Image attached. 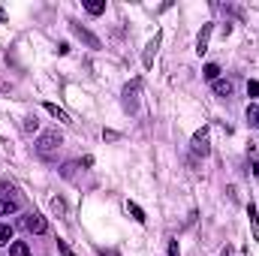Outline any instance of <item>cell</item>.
<instances>
[{
	"instance_id": "obj_1",
	"label": "cell",
	"mask_w": 259,
	"mask_h": 256,
	"mask_svg": "<svg viewBox=\"0 0 259 256\" xmlns=\"http://www.w3.org/2000/svg\"><path fill=\"white\" fill-rule=\"evenodd\" d=\"M61 145H64V136H61L58 130H46V133L36 139V154H39L42 160H49V157H52Z\"/></svg>"
},
{
	"instance_id": "obj_2",
	"label": "cell",
	"mask_w": 259,
	"mask_h": 256,
	"mask_svg": "<svg viewBox=\"0 0 259 256\" xmlns=\"http://www.w3.org/2000/svg\"><path fill=\"white\" fill-rule=\"evenodd\" d=\"M139 88H142L139 78L124 88V109H127V112H136V106H139Z\"/></svg>"
},
{
	"instance_id": "obj_3",
	"label": "cell",
	"mask_w": 259,
	"mask_h": 256,
	"mask_svg": "<svg viewBox=\"0 0 259 256\" xmlns=\"http://www.w3.org/2000/svg\"><path fill=\"white\" fill-rule=\"evenodd\" d=\"M193 151L199 157H208L211 154V148H208V127H202L193 133Z\"/></svg>"
},
{
	"instance_id": "obj_4",
	"label": "cell",
	"mask_w": 259,
	"mask_h": 256,
	"mask_svg": "<svg viewBox=\"0 0 259 256\" xmlns=\"http://www.w3.org/2000/svg\"><path fill=\"white\" fill-rule=\"evenodd\" d=\"M24 226H27V232H33V235H42V232L49 229V223H46L42 214H27V217H24Z\"/></svg>"
},
{
	"instance_id": "obj_5",
	"label": "cell",
	"mask_w": 259,
	"mask_h": 256,
	"mask_svg": "<svg viewBox=\"0 0 259 256\" xmlns=\"http://www.w3.org/2000/svg\"><path fill=\"white\" fill-rule=\"evenodd\" d=\"M160 33H154V39L148 42V49H145V55H142V64H145V69H151V64H154V55H157V49H160Z\"/></svg>"
},
{
	"instance_id": "obj_6",
	"label": "cell",
	"mask_w": 259,
	"mask_h": 256,
	"mask_svg": "<svg viewBox=\"0 0 259 256\" xmlns=\"http://www.w3.org/2000/svg\"><path fill=\"white\" fill-rule=\"evenodd\" d=\"M211 30H214V24H202L199 36H196V52H199V55H205V52H208V39H211Z\"/></svg>"
},
{
	"instance_id": "obj_7",
	"label": "cell",
	"mask_w": 259,
	"mask_h": 256,
	"mask_svg": "<svg viewBox=\"0 0 259 256\" xmlns=\"http://www.w3.org/2000/svg\"><path fill=\"white\" fill-rule=\"evenodd\" d=\"M72 33H75L78 39H84V42H88L91 49H100V39H97V36H94V33L88 30V27H81V24H72Z\"/></svg>"
},
{
	"instance_id": "obj_8",
	"label": "cell",
	"mask_w": 259,
	"mask_h": 256,
	"mask_svg": "<svg viewBox=\"0 0 259 256\" xmlns=\"http://www.w3.org/2000/svg\"><path fill=\"white\" fill-rule=\"evenodd\" d=\"M232 91H235V84H232L229 78H217V81H214V94H217V97L226 100V97H232Z\"/></svg>"
},
{
	"instance_id": "obj_9",
	"label": "cell",
	"mask_w": 259,
	"mask_h": 256,
	"mask_svg": "<svg viewBox=\"0 0 259 256\" xmlns=\"http://www.w3.org/2000/svg\"><path fill=\"white\" fill-rule=\"evenodd\" d=\"M15 211H18V199H0V217L15 214Z\"/></svg>"
},
{
	"instance_id": "obj_10",
	"label": "cell",
	"mask_w": 259,
	"mask_h": 256,
	"mask_svg": "<svg viewBox=\"0 0 259 256\" xmlns=\"http://www.w3.org/2000/svg\"><path fill=\"white\" fill-rule=\"evenodd\" d=\"M9 256H30V247L24 241H12L9 244Z\"/></svg>"
},
{
	"instance_id": "obj_11",
	"label": "cell",
	"mask_w": 259,
	"mask_h": 256,
	"mask_svg": "<svg viewBox=\"0 0 259 256\" xmlns=\"http://www.w3.org/2000/svg\"><path fill=\"white\" fill-rule=\"evenodd\" d=\"M46 112H49V115H55L58 121H64V124H69V115H66L64 109H58L55 103H46Z\"/></svg>"
},
{
	"instance_id": "obj_12",
	"label": "cell",
	"mask_w": 259,
	"mask_h": 256,
	"mask_svg": "<svg viewBox=\"0 0 259 256\" xmlns=\"http://www.w3.org/2000/svg\"><path fill=\"white\" fill-rule=\"evenodd\" d=\"M84 9H88L91 15H103V12H106V3H103V0H88Z\"/></svg>"
},
{
	"instance_id": "obj_13",
	"label": "cell",
	"mask_w": 259,
	"mask_h": 256,
	"mask_svg": "<svg viewBox=\"0 0 259 256\" xmlns=\"http://www.w3.org/2000/svg\"><path fill=\"white\" fill-rule=\"evenodd\" d=\"M127 211L133 214V220H136V223H145V220H148V217H145V211H142L136 202H127Z\"/></svg>"
},
{
	"instance_id": "obj_14",
	"label": "cell",
	"mask_w": 259,
	"mask_h": 256,
	"mask_svg": "<svg viewBox=\"0 0 259 256\" xmlns=\"http://www.w3.org/2000/svg\"><path fill=\"white\" fill-rule=\"evenodd\" d=\"M202 75H205L208 81H217V78H220V66H217V64H205Z\"/></svg>"
},
{
	"instance_id": "obj_15",
	"label": "cell",
	"mask_w": 259,
	"mask_h": 256,
	"mask_svg": "<svg viewBox=\"0 0 259 256\" xmlns=\"http://www.w3.org/2000/svg\"><path fill=\"white\" fill-rule=\"evenodd\" d=\"M247 214H250V226H253V238L259 241V217H256V205L250 202V208H247Z\"/></svg>"
},
{
	"instance_id": "obj_16",
	"label": "cell",
	"mask_w": 259,
	"mask_h": 256,
	"mask_svg": "<svg viewBox=\"0 0 259 256\" xmlns=\"http://www.w3.org/2000/svg\"><path fill=\"white\" fill-rule=\"evenodd\" d=\"M9 241H12V226L9 223H0V247L9 244Z\"/></svg>"
},
{
	"instance_id": "obj_17",
	"label": "cell",
	"mask_w": 259,
	"mask_h": 256,
	"mask_svg": "<svg viewBox=\"0 0 259 256\" xmlns=\"http://www.w3.org/2000/svg\"><path fill=\"white\" fill-rule=\"evenodd\" d=\"M9 193H15V187H12L6 178H0V196H6V199H9Z\"/></svg>"
},
{
	"instance_id": "obj_18",
	"label": "cell",
	"mask_w": 259,
	"mask_h": 256,
	"mask_svg": "<svg viewBox=\"0 0 259 256\" xmlns=\"http://www.w3.org/2000/svg\"><path fill=\"white\" fill-rule=\"evenodd\" d=\"M52 208H55V214H61V217L66 214V205H64V199H52Z\"/></svg>"
},
{
	"instance_id": "obj_19",
	"label": "cell",
	"mask_w": 259,
	"mask_h": 256,
	"mask_svg": "<svg viewBox=\"0 0 259 256\" xmlns=\"http://www.w3.org/2000/svg\"><path fill=\"white\" fill-rule=\"evenodd\" d=\"M247 97H259V81H247Z\"/></svg>"
},
{
	"instance_id": "obj_20",
	"label": "cell",
	"mask_w": 259,
	"mask_h": 256,
	"mask_svg": "<svg viewBox=\"0 0 259 256\" xmlns=\"http://www.w3.org/2000/svg\"><path fill=\"white\" fill-rule=\"evenodd\" d=\"M72 172H75V163H66L64 169H61V175H64V178H72Z\"/></svg>"
},
{
	"instance_id": "obj_21",
	"label": "cell",
	"mask_w": 259,
	"mask_h": 256,
	"mask_svg": "<svg viewBox=\"0 0 259 256\" xmlns=\"http://www.w3.org/2000/svg\"><path fill=\"white\" fill-rule=\"evenodd\" d=\"M36 127H39V124H36V118H27V121H24V130H27V133H33Z\"/></svg>"
},
{
	"instance_id": "obj_22",
	"label": "cell",
	"mask_w": 259,
	"mask_h": 256,
	"mask_svg": "<svg viewBox=\"0 0 259 256\" xmlns=\"http://www.w3.org/2000/svg\"><path fill=\"white\" fill-rule=\"evenodd\" d=\"M169 256H178V241H169Z\"/></svg>"
},
{
	"instance_id": "obj_23",
	"label": "cell",
	"mask_w": 259,
	"mask_h": 256,
	"mask_svg": "<svg viewBox=\"0 0 259 256\" xmlns=\"http://www.w3.org/2000/svg\"><path fill=\"white\" fill-rule=\"evenodd\" d=\"M256 178H259V166H256Z\"/></svg>"
}]
</instances>
